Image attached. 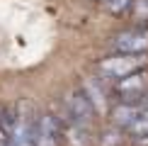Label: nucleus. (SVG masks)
I'll list each match as a JSON object with an SVG mask.
<instances>
[{
	"instance_id": "1",
	"label": "nucleus",
	"mask_w": 148,
	"mask_h": 146,
	"mask_svg": "<svg viewBox=\"0 0 148 146\" xmlns=\"http://www.w3.org/2000/svg\"><path fill=\"white\" fill-rule=\"evenodd\" d=\"M143 66H146L143 54H116V56H109V59L100 61L97 63V73L104 78H112V81H121V78L141 71Z\"/></svg>"
},
{
	"instance_id": "2",
	"label": "nucleus",
	"mask_w": 148,
	"mask_h": 146,
	"mask_svg": "<svg viewBox=\"0 0 148 146\" xmlns=\"http://www.w3.org/2000/svg\"><path fill=\"white\" fill-rule=\"evenodd\" d=\"M15 112L17 117H15V127H12L10 146H36V124H39V119L34 117L32 105L22 102Z\"/></svg>"
},
{
	"instance_id": "3",
	"label": "nucleus",
	"mask_w": 148,
	"mask_h": 146,
	"mask_svg": "<svg viewBox=\"0 0 148 146\" xmlns=\"http://www.w3.org/2000/svg\"><path fill=\"white\" fill-rule=\"evenodd\" d=\"M114 90H116V95L121 97V102L134 105V102L143 100V97L148 95V76L141 73V71H136V73H131V76L116 81Z\"/></svg>"
},
{
	"instance_id": "4",
	"label": "nucleus",
	"mask_w": 148,
	"mask_h": 146,
	"mask_svg": "<svg viewBox=\"0 0 148 146\" xmlns=\"http://www.w3.org/2000/svg\"><path fill=\"white\" fill-rule=\"evenodd\" d=\"M66 105H68V117L83 127H88L95 117V105L85 95V90H71L66 95Z\"/></svg>"
},
{
	"instance_id": "5",
	"label": "nucleus",
	"mask_w": 148,
	"mask_h": 146,
	"mask_svg": "<svg viewBox=\"0 0 148 146\" xmlns=\"http://www.w3.org/2000/svg\"><path fill=\"white\" fill-rule=\"evenodd\" d=\"M114 49L119 54H143L148 49V32L143 29H126L114 36Z\"/></svg>"
},
{
	"instance_id": "6",
	"label": "nucleus",
	"mask_w": 148,
	"mask_h": 146,
	"mask_svg": "<svg viewBox=\"0 0 148 146\" xmlns=\"http://www.w3.org/2000/svg\"><path fill=\"white\" fill-rule=\"evenodd\" d=\"M61 136H63L61 119L53 114H41L36 124V146H58Z\"/></svg>"
},
{
	"instance_id": "7",
	"label": "nucleus",
	"mask_w": 148,
	"mask_h": 146,
	"mask_svg": "<svg viewBox=\"0 0 148 146\" xmlns=\"http://www.w3.org/2000/svg\"><path fill=\"white\" fill-rule=\"evenodd\" d=\"M83 90H85V95L90 97V102L95 105L97 112H104V110H107V93H104L100 78H88V81L83 83Z\"/></svg>"
},
{
	"instance_id": "8",
	"label": "nucleus",
	"mask_w": 148,
	"mask_h": 146,
	"mask_svg": "<svg viewBox=\"0 0 148 146\" xmlns=\"http://www.w3.org/2000/svg\"><path fill=\"white\" fill-rule=\"evenodd\" d=\"M134 136H148V107H141V112L134 117V122L126 127Z\"/></svg>"
},
{
	"instance_id": "9",
	"label": "nucleus",
	"mask_w": 148,
	"mask_h": 146,
	"mask_svg": "<svg viewBox=\"0 0 148 146\" xmlns=\"http://www.w3.org/2000/svg\"><path fill=\"white\" fill-rule=\"evenodd\" d=\"M100 5H104L109 12H114V15H121V12H126V10H131V5H134V0H97Z\"/></svg>"
},
{
	"instance_id": "10",
	"label": "nucleus",
	"mask_w": 148,
	"mask_h": 146,
	"mask_svg": "<svg viewBox=\"0 0 148 146\" xmlns=\"http://www.w3.org/2000/svg\"><path fill=\"white\" fill-rule=\"evenodd\" d=\"M131 12L136 20H148V0H134Z\"/></svg>"
},
{
	"instance_id": "11",
	"label": "nucleus",
	"mask_w": 148,
	"mask_h": 146,
	"mask_svg": "<svg viewBox=\"0 0 148 146\" xmlns=\"http://www.w3.org/2000/svg\"><path fill=\"white\" fill-rule=\"evenodd\" d=\"M146 107H148V95H146Z\"/></svg>"
}]
</instances>
